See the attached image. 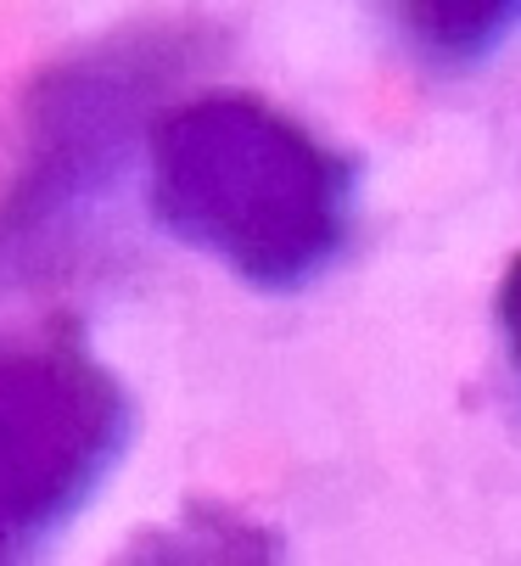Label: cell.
<instances>
[{
	"label": "cell",
	"mask_w": 521,
	"mask_h": 566,
	"mask_svg": "<svg viewBox=\"0 0 521 566\" xmlns=\"http://www.w3.org/2000/svg\"><path fill=\"white\" fill-rule=\"evenodd\" d=\"M393 23L415 62L471 73L504 51V40L521 29V7H404Z\"/></svg>",
	"instance_id": "5b68a950"
},
{
	"label": "cell",
	"mask_w": 521,
	"mask_h": 566,
	"mask_svg": "<svg viewBox=\"0 0 521 566\" xmlns=\"http://www.w3.org/2000/svg\"><path fill=\"white\" fill-rule=\"evenodd\" d=\"M140 191L168 235L258 292L336 270L360 219V169L309 124L236 91L163 107Z\"/></svg>",
	"instance_id": "6da1fadb"
},
{
	"label": "cell",
	"mask_w": 521,
	"mask_h": 566,
	"mask_svg": "<svg viewBox=\"0 0 521 566\" xmlns=\"http://www.w3.org/2000/svg\"><path fill=\"white\" fill-rule=\"evenodd\" d=\"M499 337H504V359L521 381V259L504 270V286H499Z\"/></svg>",
	"instance_id": "8992f818"
},
{
	"label": "cell",
	"mask_w": 521,
	"mask_h": 566,
	"mask_svg": "<svg viewBox=\"0 0 521 566\" xmlns=\"http://www.w3.org/2000/svg\"><path fill=\"white\" fill-rule=\"evenodd\" d=\"M124 443L129 398L73 332H0V566H23L91 505Z\"/></svg>",
	"instance_id": "3957f363"
},
{
	"label": "cell",
	"mask_w": 521,
	"mask_h": 566,
	"mask_svg": "<svg viewBox=\"0 0 521 566\" xmlns=\"http://www.w3.org/2000/svg\"><path fill=\"white\" fill-rule=\"evenodd\" d=\"M107 566H286L275 533L219 500H186L124 538Z\"/></svg>",
	"instance_id": "277c9868"
},
{
	"label": "cell",
	"mask_w": 521,
	"mask_h": 566,
	"mask_svg": "<svg viewBox=\"0 0 521 566\" xmlns=\"http://www.w3.org/2000/svg\"><path fill=\"white\" fill-rule=\"evenodd\" d=\"M186 34H118L62 56L23 102L0 169V292L73 275L113 230L118 197L146 169L163 91L180 78Z\"/></svg>",
	"instance_id": "7a4b0ae2"
}]
</instances>
